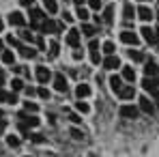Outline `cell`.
I'll use <instances>...</instances> for the list:
<instances>
[{
  "mask_svg": "<svg viewBox=\"0 0 159 157\" xmlns=\"http://www.w3.org/2000/svg\"><path fill=\"white\" fill-rule=\"evenodd\" d=\"M43 20H45L43 11H39V9H32V11H30V26H34V28H41V24H43Z\"/></svg>",
  "mask_w": 159,
  "mask_h": 157,
  "instance_id": "obj_1",
  "label": "cell"
},
{
  "mask_svg": "<svg viewBox=\"0 0 159 157\" xmlns=\"http://www.w3.org/2000/svg\"><path fill=\"white\" fill-rule=\"evenodd\" d=\"M120 41H123V43H127V45H138V43H140L138 35L131 32V30H123V32H120Z\"/></svg>",
  "mask_w": 159,
  "mask_h": 157,
  "instance_id": "obj_2",
  "label": "cell"
},
{
  "mask_svg": "<svg viewBox=\"0 0 159 157\" xmlns=\"http://www.w3.org/2000/svg\"><path fill=\"white\" fill-rule=\"evenodd\" d=\"M34 71H37V80H39L41 84H45L48 80L52 78V73H50V69H48V67H43V65H39V67H37Z\"/></svg>",
  "mask_w": 159,
  "mask_h": 157,
  "instance_id": "obj_3",
  "label": "cell"
},
{
  "mask_svg": "<svg viewBox=\"0 0 159 157\" xmlns=\"http://www.w3.org/2000/svg\"><path fill=\"white\" fill-rule=\"evenodd\" d=\"M138 112H140V110H138L135 105H123V108H120V116H125V118H135Z\"/></svg>",
  "mask_w": 159,
  "mask_h": 157,
  "instance_id": "obj_4",
  "label": "cell"
},
{
  "mask_svg": "<svg viewBox=\"0 0 159 157\" xmlns=\"http://www.w3.org/2000/svg\"><path fill=\"white\" fill-rule=\"evenodd\" d=\"M9 22H11V26H24V24H26V17H24L20 11H15V13L9 15Z\"/></svg>",
  "mask_w": 159,
  "mask_h": 157,
  "instance_id": "obj_5",
  "label": "cell"
},
{
  "mask_svg": "<svg viewBox=\"0 0 159 157\" xmlns=\"http://www.w3.org/2000/svg\"><path fill=\"white\" fill-rule=\"evenodd\" d=\"M37 125H39V118H37V116H22V123H20V127H22V129L37 127Z\"/></svg>",
  "mask_w": 159,
  "mask_h": 157,
  "instance_id": "obj_6",
  "label": "cell"
},
{
  "mask_svg": "<svg viewBox=\"0 0 159 157\" xmlns=\"http://www.w3.org/2000/svg\"><path fill=\"white\" fill-rule=\"evenodd\" d=\"M67 43L71 45V48H78L80 45V30H69V35H67Z\"/></svg>",
  "mask_w": 159,
  "mask_h": 157,
  "instance_id": "obj_7",
  "label": "cell"
},
{
  "mask_svg": "<svg viewBox=\"0 0 159 157\" xmlns=\"http://www.w3.org/2000/svg\"><path fill=\"white\" fill-rule=\"evenodd\" d=\"M103 65H106V69H118V67H120V60H118V56L110 54L106 60H103Z\"/></svg>",
  "mask_w": 159,
  "mask_h": 157,
  "instance_id": "obj_8",
  "label": "cell"
},
{
  "mask_svg": "<svg viewBox=\"0 0 159 157\" xmlns=\"http://www.w3.org/2000/svg\"><path fill=\"white\" fill-rule=\"evenodd\" d=\"M144 73H146V78H159V67L155 65V62H146Z\"/></svg>",
  "mask_w": 159,
  "mask_h": 157,
  "instance_id": "obj_9",
  "label": "cell"
},
{
  "mask_svg": "<svg viewBox=\"0 0 159 157\" xmlns=\"http://www.w3.org/2000/svg\"><path fill=\"white\" fill-rule=\"evenodd\" d=\"M133 95H135V88L133 86H120L118 88V97L120 99H131Z\"/></svg>",
  "mask_w": 159,
  "mask_h": 157,
  "instance_id": "obj_10",
  "label": "cell"
},
{
  "mask_svg": "<svg viewBox=\"0 0 159 157\" xmlns=\"http://www.w3.org/2000/svg\"><path fill=\"white\" fill-rule=\"evenodd\" d=\"M54 88H56V90H60V93H65V90H67V80H65L62 73H58V76H56V80H54Z\"/></svg>",
  "mask_w": 159,
  "mask_h": 157,
  "instance_id": "obj_11",
  "label": "cell"
},
{
  "mask_svg": "<svg viewBox=\"0 0 159 157\" xmlns=\"http://www.w3.org/2000/svg\"><path fill=\"white\" fill-rule=\"evenodd\" d=\"M90 95V86L88 84H80L78 88H75V97L78 99H84V97H88Z\"/></svg>",
  "mask_w": 159,
  "mask_h": 157,
  "instance_id": "obj_12",
  "label": "cell"
},
{
  "mask_svg": "<svg viewBox=\"0 0 159 157\" xmlns=\"http://www.w3.org/2000/svg\"><path fill=\"white\" fill-rule=\"evenodd\" d=\"M140 110H142V112H146V114H153V112H155V105L151 104L146 97H142V99H140Z\"/></svg>",
  "mask_w": 159,
  "mask_h": 157,
  "instance_id": "obj_13",
  "label": "cell"
},
{
  "mask_svg": "<svg viewBox=\"0 0 159 157\" xmlns=\"http://www.w3.org/2000/svg\"><path fill=\"white\" fill-rule=\"evenodd\" d=\"M138 17L144 20V22H148V20H153V11H151L148 7H140V9H138Z\"/></svg>",
  "mask_w": 159,
  "mask_h": 157,
  "instance_id": "obj_14",
  "label": "cell"
},
{
  "mask_svg": "<svg viewBox=\"0 0 159 157\" xmlns=\"http://www.w3.org/2000/svg\"><path fill=\"white\" fill-rule=\"evenodd\" d=\"M0 101H9V104H17V95H15V93H7V90H0Z\"/></svg>",
  "mask_w": 159,
  "mask_h": 157,
  "instance_id": "obj_15",
  "label": "cell"
},
{
  "mask_svg": "<svg viewBox=\"0 0 159 157\" xmlns=\"http://www.w3.org/2000/svg\"><path fill=\"white\" fill-rule=\"evenodd\" d=\"M56 22H54V20H48V17H45V20H43V24H41V30H45V32H56Z\"/></svg>",
  "mask_w": 159,
  "mask_h": 157,
  "instance_id": "obj_16",
  "label": "cell"
},
{
  "mask_svg": "<svg viewBox=\"0 0 159 157\" xmlns=\"http://www.w3.org/2000/svg\"><path fill=\"white\" fill-rule=\"evenodd\" d=\"M142 37L148 41V43H155V30H151L148 26H144L142 28Z\"/></svg>",
  "mask_w": 159,
  "mask_h": 157,
  "instance_id": "obj_17",
  "label": "cell"
},
{
  "mask_svg": "<svg viewBox=\"0 0 159 157\" xmlns=\"http://www.w3.org/2000/svg\"><path fill=\"white\" fill-rule=\"evenodd\" d=\"M0 54H2V62H7V65L15 62V54L11 52V50H4V52H0Z\"/></svg>",
  "mask_w": 159,
  "mask_h": 157,
  "instance_id": "obj_18",
  "label": "cell"
},
{
  "mask_svg": "<svg viewBox=\"0 0 159 157\" xmlns=\"http://www.w3.org/2000/svg\"><path fill=\"white\" fill-rule=\"evenodd\" d=\"M123 17H125V22H131L133 20V7L131 4H125L123 7Z\"/></svg>",
  "mask_w": 159,
  "mask_h": 157,
  "instance_id": "obj_19",
  "label": "cell"
},
{
  "mask_svg": "<svg viewBox=\"0 0 159 157\" xmlns=\"http://www.w3.org/2000/svg\"><path fill=\"white\" fill-rule=\"evenodd\" d=\"M123 78L127 80V82H133L135 80V71H133L131 67H123Z\"/></svg>",
  "mask_w": 159,
  "mask_h": 157,
  "instance_id": "obj_20",
  "label": "cell"
},
{
  "mask_svg": "<svg viewBox=\"0 0 159 157\" xmlns=\"http://www.w3.org/2000/svg\"><path fill=\"white\" fill-rule=\"evenodd\" d=\"M75 110H78L80 114H88V112H90V105L86 104V101H82V99H80L78 104H75Z\"/></svg>",
  "mask_w": 159,
  "mask_h": 157,
  "instance_id": "obj_21",
  "label": "cell"
},
{
  "mask_svg": "<svg viewBox=\"0 0 159 157\" xmlns=\"http://www.w3.org/2000/svg\"><path fill=\"white\" fill-rule=\"evenodd\" d=\"M20 54H22L24 58H34V56H37V52H34L32 48H24V45H20Z\"/></svg>",
  "mask_w": 159,
  "mask_h": 157,
  "instance_id": "obj_22",
  "label": "cell"
},
{
  "mask_svg": "<svg viewBox=\"0 0 159 157\" xmlns=\"http://www.w3.org/2000/svg\"><path fill=\"white\" fill-rule=\"evenodd\" d=\"M43 4H45L48 13H56V11H58V4H56V0H43Z\"/></svg>",
  "mask_w": 159,
  "mask_h": 157,
  "instance_id": "obj_23",
  "label": "cell"
},
{
  "mask_svg": "<svg viewBox=\"0 0 159 157\" xmlns=\"http://www.w3.org/2000/svg\"><path fill=\"white\" fill-rule=\"evenodd\" d=\"M110 86L114 88V93H118V88H120V78H118V76H112V78H110Z\"/></svg>",
  "mask_w": 159,
  "mask_h": 157,
  "instance_id": "obj_24",
  "label": "cell"
},
{
  "mask_svg": "<svg viewBox=\"0 0 159 157\" xmlns=\"http://www.w3.org/2000/svg\"><path fill=\"white\" fill-rule=\"evenodd\" d=\"M129 58H131V60H135V62H142V60H144V54L142 52H138V50H135V52H129Z\"/></svg>",
  "mask_w": 159,
  "mask_h": 157,
  "instance_id": "obj_25",
  "label": "cell"
},
{
  "mask_svg": "<svg viewBox=\"0 0 159 157\" xmlns=\"http://www.w3.org/2000/svg\"><path fill=\"white\" fill-rule=\"evenodd\" d=\"M82 32H84L86 37H93V35H95L97 30H95V28L90 26V24H82Z\"/></svg>",
  "mask_w": 159,
  "mask_h": 157,
  "instance_id": "obj_26",
  "label": "cell"
},
{
  "mask_svg": "<svg viewBox=\"0 0 159 157\" xmlns=\"http://www.w3.org/2000/svg\"><path fill=\"white\" fill-rule=\"evenodd\" d=\"M20 37H22L24 41H37V37H34L32 32H28V30H22V32H20Z\"/></svg>",
  "mask_w": 159,
  "mask_h": 157,
  "instance_id": "obj_27",
  "label": "cell"
},
{
  "mask_svg": "<svg viewBox=\"0 0 159 157\" xmlns=\"http://www.w3.org/2000/svg\"><path fill=\"white\" fill-rule=\"evenodd\" d=\"M7 144L15 149V146H20V138H17V136H9V138H7Z\"/></svg>",
  "mask_w": 159,
  "mask_h": 157,
  "instance_id": "obj_28",
  "label": "cell"
},
{
  "mask_svg": "<svg viewBox=\"0 0 159 157\" xmlns=\"http://www.w3.org/2000/svg\"><path fill=\"white\" fill-rule=\"evenodd\" d=\"M78 17L84 22V20H88V11L84 9V7H78Z\"/></svg>",
  "mask_w": 159,
  "mask_h": 157,
  "instance_id": "obj_29",
  "label": "cell"
},
{
  "mask_svg": "<svg viewBox=\"0 0 159 157\" xmlns=\"http://www.w3.org/2000/svg\"><path fill=\"white\" fill-rule=\"evenodd\" d=\"M103 52L106 54H114V43H112V41H106V43H103Z\"/></svg>",
  "mask_w": 159,
  "mask_h": 157,
  "instance_id": "obj_30",
  "label": "cell"
},
{
  "mask_svg": "<svg viewBox=\"0 0 159 157\" xmlns=\"http://www.w3.org/2000/svg\"><path fill=\"white\" fill-rule=\"evenodd\" d=\"M37 95L43 97V99H50V90L48 88H37Z\"/></svg>",
  "mask_w": 159,
  "mask_h": 157,
  "instance_id": "obj_31",
  "label": "cell"
},
{
  "mask_svg": "<svg viewBox=\"0 0 159 157\" xmlns=\"http://www.w3.org/2000/svg\"><path fill=\"white\" fill-rule=\"evenodd\" d=\"M103 20H106V24L112 22V7H107L106 11H103Z\"/></svg>",
  "mask_w": 159,
  "mask_h": 157,
  "instance_id": "obj_32",
  "label": "cell"
},
{
  "mask_svg": "<svg viewBox=\"0 0 159 157\" xmlns=\"http://www.w3.org/2000/svg\"><path fill=\"white\" fill-rule=\"evenodd\" d=\"M24 110H26V112H37V105L32 104V101H26V104H24Z\"/></svg>",
  "mask_w": 159,
  "mask_h": 157,
  "instance_id": "obj_33",
  "label": "cell"
},
{
  "mask_svg": "<svg viewBox=\"0 0 159 157\" xmlns=\"http://www.w3.org/2000/svg\"><path fill=\"white\" fill-rule=\"evenodd\" d=\"M22 88H24L22 80H13V93H15V90H22Z\"/></svg>",
  "mask_w": 159,
  "mask_h": 157,
  "instance_id": "obj_34",
  "label": "cell"
},
{
  "mask_svg": "<svg viewBox=\"0 0 159 157\" xmlns=\"http://www.w3.org/2000/svg\"><path fill=\"white\" fill-rule=\"evenodd\" d=\"M50 52H52V56L58 54V43H56V41H50Z\"/></svg>",
  "mask_w": 159,
  "mask_h": 157,
  "instance_id": "obj_35",
  "label": "cell"
},
{
  "mask_svg": "<svg viewBox=\"0 0 159 157\" xmlns=\"http://www.w3.org/2000/svg\"><path fill=\"white\" fill-rule=\"evenodd\" d=\"M88 48H90V52H95V50H99V41H97V39H93V41L88 43Z\"/></svg>",
  "mask_w": 159,
  "mask_h": 157,
  "instance_id": "obj_36",
  "label": "cell"
},
{
  "mask_svg": "<svg viewBox=\"0 0 159 157\" xmlns=\"http://www.w3.org/2000/svg\"><path fill=\"white\" fill-rule=\"evenodd\" d=\"M90 9H101V0H88Z\"/></svg>",
  "mask_w": 159,
  "mask_h": 157,
  "instance_id": "obj_37",
  "label": "cell"
},
{
  "mask_svg": "<svg viewBox=\"0 0 159 157\" xmlns=\"http://www.w3.org/2000/svg\"><path fill=\"white\" fill-rule=\"evenodd\" d=\"M90 60H93V62H95V65H97V62H99V60H101V56H99V52H97V50H95V52L90 54Z\"/></svg>",
  "mask_w": 159,
  "mask_h": 157,
  "instance_id": "obj_38",
  "label": "cell"
},
{
  "mask_svg": "<svg viewBox=\"0 0 159 157\" xmlns=\"http://www.w3.org/2000/svg\"><path fill=\"white\" fill-rule=\"evenodd\" d=\"M71 136H73V138H78V140H82V138H84V133H82L80 129H71Z\"/></svg>",
  "mask_w": 159,
  "mask_h": 157,
  "instance_id": "obj_39",
  "label": "cell"
},
{
  "mask_svg": "<svg viewBox=\"0 0 159 157\" xmlns=\"http://www.w3.org/2000/svg\"><path fill=\"white\" fill-rule=\"evenodd\" d=\"M151 95L155 97V104H157V108H159V88H155V90H151Z\"/></svg>",
  "mask_w": 159,
  "mask_h": 157,
  "instance_id": "obj_40",
  "label": "cell"
},
{
  "mask_svg": "<svg viewBox=\"0 0 159 157\" xmlns=\"http://www.w3.org/2000/svg\"><path fill=\"white\" fill-rule=\"evenodd\" d=\"M20 4H24V7H32L34 0H20Z\"/></svg>",
  "mask_w": 159,
  "mask_h": 157,
  "instance_id": "obj_41",
  "label": "cell"
},
{
  "mask_svg": "<svg viewBox=\"0 0 159 157\" xmlns=\"http://www.w3.org/2000/svg\"><path fill=\"white\" fill-rule=\"evenodd\" d=\"M30 140H32V142H37V144H41V142H43V138H41V136H32Z\"/></svg>",
  "mask_w": 159,
  "mask_h": 157,
  "instance_id": "obj_42",
  "label": "cell"
},
{
  "mask_svg": "<svg viewBox=\"0 0 159 157\" xmlns=\"http://www.w3.org/2000/svg\"><path fill=\"white\" fill-rule=\"evenodd\" d=\"M26 95H28V97H32V95H37V88H26Z\"/></svg>",
  "mask_w": 159,
  "mask_h": 157,
  "instance_id": "obj_43",
  "label": "cell"
},
{
  "mask_svg": "<svg viewBox=\"0 0 159 157\" xmlns=\"http://www.w3.org/2000/svg\"><path fill=\"white\" fill-rule=\"evenodd\" d=\"M65 22H73V15L71 13H65Z\"/></svg>",
  "mask_w": 159,
  "mask_h": 157,
  "instance_id": "obj_44",
  "label": "cell"
},
{
  "mask_svg": "<svg viewBox=\"0 0 159 157\" xmlns=\"http://www.w3.org/2000/svg\"><path fill=\"white\" fill-rule=\"evenodd\" d=\"M4 127H7V123H4V121H0V133L4 131Z\"/></svg>",
  "mask_w": 159,
  "mask_h": 157,
  "instance_id": "obj_45",
  "label": "cell"
},
{
  "mask_svg": "<svg viewBox=\"0 0 159 157\" xmlns=\"http://www.w3.org/2000/svg\"><path fill=\"white\" fill-rule=\"evenodd\" d=\"M155 43H159V28L155 30Z\"/></svg>",
  "mask_w": 159,
  "mask_h": 157,
  "instance_id": "obj_46",
  "label": "cell"
},
{
  "mask_svg": "<svg viewBox=\"0 0 159 157\" xmlns=\"http://www.w3.org/2000/svg\"><path fill=\"white\" fill-rule=\"evenodd\" d=\"M0 84H4V73L0 71Z\"/></svg>",
  "mask_w": 159,
  "mask_h": 157,
  "instance_id": "obj_47",
  "label": "cell"
},
{
  "mask_svg": "<svg viewBox=\"0 0 159 157\" xmlns=\"http://www.w3.org/2000/svg\"><path fill=\"white\" fill-rule=\"evenodd\" d=\"M73 2H75L78 7H82V2H84V0H73Z\"/></svg>",
  "mask_w": 159,
  "mask_h": 157,
  "instance_id": "obj_48",
  "label": "cell"
},
{
  "mask_svg": "<svg viewBox=\"0 0 159 157\" xmlns=\"http://www.w3.org/2000/svg\"><path fill=\"white\" fill-rule=\"evenodd\" d=\"M2 28H4V24H2V20H0V30H2Z\"/></svg>",
  "mask_w": 159,
  "mask_h": 157,
  "instance_id": "obj_49",
  "label": "cell"
},
{
  "mask_svg": "<svg viewBox=\"0 0 159 157\" xmlns=\"http://www.w3.org/2000/svg\"><path fill=\"white\" fill-rule=\"evenodd\" d=\"M0 52H2V41H0Z\"/></svg>",
  "mask_w": 159,
  "mask_h": 157,
  "instance_id": "obj_50",
  "label": "cell"
},
{
  "mask_svg": "<svg viewBox=\"0 0 159 157\" xmlns=\"http://www.w3.org/2000/svg\"><path fill=\"white\" fill-rule=\"evenodd\" d=\"M0 114H2V110H0Z\"/></svg>",
  "mask_w": 159,
  "mask_h": 157,
  "instance_id": "obj_51",
  "label": "cell"
}]
</instances>
